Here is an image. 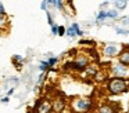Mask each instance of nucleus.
<instances>
[{"instance_id":"f257e3e1","label":"nucleus","mask_w":129,"mask_h":113,"mask_svg":"<svg viewBox=\"0 0 129 113\" xmlns=\"http://www.w3.org/2000/svg\"><path fill=\"white\" fill-rule=\"evenodd\" d=\"M129 85L128 81L125 79H121V77H111V79L107 81V91H108L111 95H119L123 94L125 91H128Z\"/></svg>"},{"instance_id":"f03ea898","label":"nucleus","mask_w":129,"mask_h":113,"mask_svg":"<svg viewBox=\"0 0 129 113\" xmlns=\"http://www.w3.org/2000/svg\"><path fill=\"white\" fill-rule=\"evenodd\" d=\"M71 107L76 113H89L93 109V102L90 98H75L71 102Z\"/></svg>"},{"instance_id":"7ed1b4c3","label":"nucleus","mask_w":129,"mask_h":113,"mask_svg":"<svg viewBox=\"0 0 129 113\" xmlns=\"http://www.w3.org/2000/svg\"><path fill=\"white\" fill-rule=\"evenodd\" d=\"M89 66V59L83 55H78L75 58V61H71V62H65L62 69H71V70H75V72H83L86 70V68Z\"/></svg>"},{"instance_id":"20e7f679","label":"nucleus","mask_w":129,"mask_h":113,"mask_svg":"<svg viewBox=\"0 0 129 113\" xmlns=\"http://www.w3.org/2000/svg\"><path fill=\"white\" fill-rule=\"evenodd\" d=\"M53 103L46 98H39L32 106V113H51Z\"/></svg>"},{"instance_id":"39448f33","label":"nucleus","mask_w":129,"mask_h":113,"mask_svg":"<svg viewBox=\"0 0 129 113\" xmlns=\"http://www.w3.org/2000/svg\"><path fill=\"white\" fill-rule=\"evenodd\" d=\"M111 70H112V73H114L115 77L125 79V77L128 76V68L123 66V65H121V63H115V65H112Z\"/></svg>"},{"instance_id":"423d86ee","label":"nucleus","mask_w":129,"mask_h":113,"mask_svg":"<svg viewBox=\"0 0 129 113\" xmlns=\"http://www.w3.org/2000/svg\"><path fill=\"white\" fill-rule=\"evenodd\" d=\"M103 54L106 55V57H110V58L117 57V55H119V47H118L117 44H112V43L107 44L103 50Z\"/></svg>"},{"instance_id":"0eeeda50","label":"nucleus","mask_w":129,"mask_h":113,"mask_svg":"<svg viewBox=\"0 0 129 113\" xmlns=\"http://www.w3.org/2000/svg\"><path fill=\"white\" fill-rule=\"evenodd\" d=\"M119 63L129 68V47H125L119 52Z\"/></svg>"},{"instance_id":"6e6552de","label":"nucleus","mask_w":129,"mask_h":113,"mask_svg":"<svg viewBox=\"0 0 129 113\" xmlns=\"http://www.w3.org/2000/svg\"><path fill=\"white\" fill-rule=\"evenodd\" d=\"M62 110H65V101L62 98H56L53 102V112L61 113Z\"/></svg>"},{"instance_id":"1a4fd4ad","label":"nucleus","mask_w":129,"mask_h":113,"mask_svg":"<svg viewBox=\"0 0 129 113\" xmlns=\"http://www.w3.org/2000/svg\"><path fill=\"white\" fill-rule=\"evenodd\" d=\"M97 113H115V109L110 103H103L97 107Z\"/></svg>"},{"instance_id":"9d476101","label":"nucleus","mask_w":129,"mask_h":113,"mask_svg":"<svg viewBox=\"0 0 129 113\" xmlns=\"http://www.w3.org/2000/svg\"><path fill=\"white\" fill-rule=\"evenodd\" d=\"M13 63L15 65L17 69H21L22 68V63H24V57H21V55H14V57H13Z\"/></svg>"},{"instance_id":"9b49d317","label":"nucleus","mask_w":129,"mask_h":113,"mask_svg":"<svg viewBox=\"0 0 129 113\" xmlns=\"http://www.w3.org/2000/svg\"><path fill=\"white\" fill-rule=\"evenodd\" d=\"M114 6H115V10H125L126 6H128V2L126 0H117V2H114Z\"/></svg>"},{"instance_id":"f8f14e48","label":"nucleus","mask_w":129,"mask_h":113,"mask_svg":"<svg viewBox=\"0 0 129 113\" xmlns=\"http://www.w3.org/2000/svg\"><path fill=\"white\" fill-rule=\"evenodd\" d=\"M85 72H86V76H89V77H94L96 74H97V69H96L94 66H90V65L86 68Z\"/></svg>"},{"instance_id":"ddd939ff","label":"nucleus","mask_w":129,"mask_h":113,"mask_svg":"<svg viewBox=\"0 0 129 113\" xmlns=\"http://www.w3.org/2000/svg\"><path fill=\"white\" fill-rule=\"evenodd\" d=\"M70 28L74 30V32H75V35H76V36H83V30H81V29H79V25L76 24V22H74V24L71 25Z\"/></svg>"},{"instance_id":"4468645a","label":"nucleus","mask_w":129,"mask_h":113,"mask_svg":"<svg viewBox=\"0 0 129 113\" xmlns=\"http://www.w3.org/2000/svg\"><path fill=\"white\" fill-rule=\"evenodd\" d=\"M106 18H107V11L101 10L100 13L97 14V18H96V21H97V22H103Z\"/></svg>"},{"instance_id":"2eb2a0df","label":"nucleus","mask_w":129,"mask_h":113,"mask_svg":"<svg viewBox=\"0 0 129 113\" xmlns=\"http://www.w3.org/2000/svg\"><path fill=\"white\" fill-rule=\"evenodd\" d=\"M39 69L43 72V73H45L46 70H49V69H50V65H49L47 61H42V62H40V65H39Z\"/></svg>"},{"instance_id":"dca6fc26","label":"nucleus","mask_w":129,"mask_h":113,"mask_svg":"<svg viewBox=\"0 0 129 113\" xmlns=\"http://www.w3.org/2000/svg\"><path fill=\"white\" fill-rule=\"evenodd\" d=\"M117 17H118V11L117 10H108V11H107V18L115 19Z\"/></svg>"},{"instance_id":"f3484780","label":"nucleus","mask_w":129,"mask_h":113,"mask_svg":"<svg viewBox=\"0 0 129 113\" xmlns=\"http://www.w3.org/2000/svg\"><path fill=\"white\" fill-rule=\"evenodd\" d=\"M6 25H7L6 15H0V29H6Z\"/></svg>"},{"instance_id":"a211bd4d","label":"nucleus","mask_w":129,"mask_h":113,"mask_svg":"<svg viewBox=\"0 0 129 113\" xmlns=\"http://www.w3.org/2000/svg\"><path fill=\"white\" fill-rule=\"evenodd\" d=\"M79 44H81V46H93L94 41L93 40H86V39H81V40H79Z\"/></svg>"},{"instance_id":"6ab92c4d","label":"nucleus","mask_w":129,"mask_h":113,"mask_svg":"<svg viewBox=\"0 0 129 113\" xmlns=\"http://www.w3.org/2000/svg\"><path fill=\"white\" fill-rule=\"evenodd\" d=\"M47 62H49V65H50V68H53V66H56V65H57V62H58V58H56V57H50Z\"/></svg>"},{"instance_id":"aec40b11","label":"nucleus","mask_w":129,"mask_h":113,"mask_svg":"<svg viewBox=\"0 0 129 113\" xmlns=\"http://www.w3.org/2000/svg\"><path fill=\"white\" fill-rule=\"evenodd\" d=\"M46 76H47L46 73H40V74H39V79H38V87H39V85H42V83L45 81Z\"/></svg>"},{"instance_id":"412c9836","label":"nucleus","mask_w":129,"mask_h":113,"mask_svg":"<svg viewBox=\"0 0 129 113\" xmlns=\"http://www.w3.org/2000/svg\"><path fill=\"white\" fill-rule=\"evenodd\" d=\"M65 35H67L68 36V37H75V32H74V30L72 29H71V28H68V29L67 30H65Z\"/></svg>"},{"instance_id":"4be33fe9","label":"nucleus","mask_w":129,"mask_h":113,"mask_svg":"<svg viewBox=\"0 0 129 113\" xmlns=\"http://www.w3.org/2000/svg\"><path fill=\"white\" fill-rule=\"evenodd\" d=\"M117 33H118V35H125V36H128V35H129V30L121 29V28H117Z\"/></svg>"},{"instance_id":"5701e85b","label":"nucleus","mask_w":129,"mask_h":113,"mask_svg":"<svg viewBox=\"0 0 129 113\" xmlns=\"http://www.w3.org/2000/svg\"><path fill=\"white\" fill-rule=\"evenodd\" d=\"M40 7H42V10L43 11H46V13H47V0H43L42 3H40Z\"/></svg>"},{"instance_id":"b1692460","label":"nucleus","mask_w":129,"mask_h":113,"mask_svg":"<svg viewBox=\"0 0 129 113\" xmlns=\"http://www.w3.org/2000/svg\"><path fill=\"white\" fill-rule=\"evenodd\" d=\"M51 33H53L54 36L58 35V26H57V25H53V26H51Z\"/></svg>"},{"instance_id":"393cba45","label":"nucleus","mask_w":129,"mask_h":113,"mask_svg":"<svg viewBox=\"0 0 129 113\" xmlns=\"http://www.w3.org/2000/svg\"><path fill=\"white\" fill-rule=\"evenodd\" d=\"M64 35H65V28L58 26V36H64Z\"/></svg>"},{"instance_id":"a878e982","label":"nucleus","mask_w":129,"mask_h":113,"mask_svg":"<svg viewBox=\"0 0 129 113\" xmlns=\"http://www.w3.org/2000/svg\"><path fill=\"white\" fill-rule=\"evenodd\" d=\"M0 15H6V10H4V6L2 2H0Z\"/></svg>"},{"instance_id":"bb28decb","label":"nucleus","mask_w":129,"mask_h":113,"mask_svg":"<svg viewBox=\"0 0 129 113\" xmlns=\"http://www.w3.org/2000/svg\"><path fill=\"white\" fill-rule=\"evenodd\" d=\"M0 101H2V103H9V101H10V96H3V98L0 99Z\"/></svg>"},{"instance_id":"cd10ccee","label":"nucleus","mask_w":129,"mask_h":113,"mask_svg":"<svg viewBox=\"0 0 129 113\" xmlns=\"http://www.w3.org/2000/svg\"><path fill=\"white\" fill-rule=\"evenodd\" d=\"M13 94H14V87H11L10 88L9 91H7V96H10V95H13Z\"/></svg>"},{"instance_id":"c85d7f7f","label":"nucleus","mask_w":129,"mask_h":113,"mask_svg":"<svg viewBox=\"0 0 129 113\" xmlns=\"http://www.w3.org/2000/svg\"><path fill=\"white\" fill-rule=\"evenodd\" d=\"M121 22H122V24H129V17H125V18H122V19H121Z\"/></svg>"},{"instance_id":"c756f323","label":"nucleus","mask_w":129,"mask_h":113,"mask_svg":"<svg viewBox=\"0 0 129 113\" xmlns=\"http://www.w3.org/2000/svg\"><path fill=\"white\" fill-rule=\"evenodd\" d=\"M61 113H70V112H68V110H67V109H65V110H62V112H61Z\"/></svg>"}]
</instances>
